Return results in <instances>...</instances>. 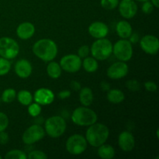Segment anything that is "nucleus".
Masks as SVG:
<instances>
[{"instance_id":"nucleus-42","label":"nucleus","mask_w":159,"mask_h":159,"mask_svg":"<svg viewBox=\"0 0 159 159\" xmlns=\"http://www.w3.org/2000/svg\"><path fill=\"white\" fill-rule=\"evenodd\" d=\"M151 2L153 4V6H155V7H159V0H151Z\"/></svg>"},{"instance_id":"nucleus-22","label":"nucleus","mask_w":159,"mask_h":159,"mask_svg":"<svg viewBox=\"0 0 159 159\" xmlns=\"http://www.w3.org/2000/svg\"><path fill=\"white\" fill-rule=\"evenodd\" d=\"M98 149V155L102 159H112L115 156V150L110 144H102Z\"/></svg>"},{"instance_id":"nucleus-17","label":"nucleus","mask_w":159,"mask_h":159,"mask_svg":"<svg viewBox=\"0 0 159 159\" xmlns=\"http://www.w3.org/2000/svg\"><path fill=\"white\" fill-rule=\"evenodd\" d=\"M16 74L21 79H26L31 75L33 71L31 63L26 59H20L16 63L15 67Z\"/></svg>"},{"instance_id":"nucleus-36","label":"nucleus","mask_w":159,"mask_h":159,"mask_svg":"<svg viewBox=\"0 0 159 159\" xmlns=\"http://www.w3.org/2000/svg\"><path fill=\"white\" fill-rule=\"evenodd\" d=\"M144 85L146 90H148V92H151V93H155L158 89V86H157L156 83L154 82H146L144 84Z\"/></svg>"},{"instance_id":"nucleus-27","label":"nucleus","mask_w":159,"mask_h":159,"mask_svg":"<svg viewBox=\"0 0 159 159\" xmlns=\"http://www.w3.org/2000/svg\"><path fill=\"white\" fill-rule=\"evenodd\" d=\"M6 159H26L27 158V155H26L25 152H23L21 150H11L6 153Z\"/></svg>"},{"instance_id":"nucleus-18","label":"nucleus","mask_w":159,"mask_h":159,"mask_svg":"<svg viewBox=\"0 0 159 159\" xmlns=\"http://www.w3.org/2000/svg\"><path fill=\"white\" fill-rule=\"evenodd\" d=\"M35 34V26L33 23L24 22L20 23L16 29V34L21 40H28Z\"/></svg>"},{"instance_id":"nucleus-39","label":"nucleus","mask_w":159,"mask_h":159,"mask_svg":"<svg viewBox=\"0 0 159 159\" xmlns=\"http://www.w3.org/2000/svg\"><path fill=\"white\" fill-rule=\"evenodd\" d=\"M70 87L73 91H79L81 89V84L77 81H71L70 83Z\"/></svg>"},{"instance_id":"nucleus-12","label":"nucleus","mask_w":159,"mask_h":159,"mask_svg":"<svg viewBox=\"0 0 159 159\" xmlns=\"http://www.w3.org/2000/svg\"><path fill=\"white\" fill-rule=\"evenodd\" d=\"M129 68L126 62L116 61L112 64L107 71V75L111 79H120L128 74Z\"/></svg>"},{"instance_id":"nucleus-1","label":"nucleus","mask_w":159,"mask_h":159,"mask_svg":"<svg viewBox=\"0 0 159 159\" xmlns=\"http://www.w3.org/2000/svg\"><path fill=\"white\" fill-rule=\"evenodd\" d=\"M33 53L43 61H51L57 54V46L54 40L43 38L37 40L33 46Z\"/></svg>"},{"instance_id":"nucleus-4","label":"nucleus","mask_w":159,"mask_h":159,"mask_svg":"<svg viewBox=\"0 0 159 159\" xmlns=\"http://www.w3.org/2000/svg\"><path fill=\"white\" fill-rule=\"evenodd\" d=\"M67 124L65 119L60 116L49 117L44 124L45 133L49 137L57 138L64 134L66 130Z\"/></svg>"},{"instance_id":"nucleus-14","label":"nucleus","mask_w":159,"mask_h":159,"mask_svg":"<svg viewBox=\"0 0 159 159\" xmlns=\"http://www.w3.org/2000/svg\"><path fill=\"white\" fill-rule=\"evenodd\" d=\"M35 102L40 106H47L52 103L54 100V94L52 90L47 88L38 89L34 96Z\"/></svg>"},{"instance_id":"nucleus-33","label":"nucleus","mask_w":159,"mask_h":159,"mask_svg":"<svg viewBox=\"0 0 159 159\" xmlns=\"http://www.w3.org/2000/svg\"><path fill=\"white\" fill-rule=\"evenodd\" d=\"M9 126V118L6 113L0 112V131L6 130Z\"/></svg>"},{"instance_id":"nucleus-34","label":"nucleus","mask_w":159,"mask_h":159,"mask_svg":"<svg viewBox=\"0 0 159 159\" xmlns=\"http://www.w3.org/2000/svg\"><path fill=\"white\" fill-rule=\"evenodd\" d=\"M90 53V48L87 45H82L78 50V55L81 57V58H85V57H88V55Z\"/></svg>"},{"instance_id":"nucleus-25","label":"nucleus","mask_w":159,"mask_h":159,"mask_svg":"<svg viewBox=\"0 0 159 159\" xmlns=\"http://www.w3.org/2000/svg\"><path fill=\"white\" fill-rule=\"evenodd\" d=\"M16 96L19 102L23 106H29L34 99L32 94L27 90H20Z\"/></svg>"},{"instance_id":"nucleus-29","label":"nucleus","mask_w":159,"mask_h":159,"mask_svg":"<svg viewBox=\"0 0 159 159\" xmlns=\"http://www.w3.org/2000/svg\"><path fill=\"white\" fill-rule=\"evenodd\" d=\"M119 4V0H100V5L107 10H113L116 9Z\"/></svg>"},{"instance_id":"nucleus-20","label":"nucleus","mask_w":159,"mask_h":159,"mask_svg":"<svg viewBox=\"0 0 159 159\" xmlns=\"http://www.w3.org/2000/svg\"><path fill=\"white\" fill-rule=\"evenodd\" d=\"M94 96L93 90L89 87H84L79 90V101L84 107H89L93 102Z\"/></svg>"},{"instance_id":"nucleus-3","label":"nucleus","mask_w":159,"mask_h":159,"mask_svg":"<svg viewBox=\"0 0 159 159\" xmlns=\"http://www.w3.org/2000/svg\"><path fill=\"white\" fill-rule=\"evenodd\" d=\"M96 112L87 107H78L73 111L71 120L75 124L82 127H89L97 121Z\"/></svg>"},{"instance_id":"nucleus-19","label":"nucleus","mask_w":159,"mask_h":159,"mask_svg":"<svg viewBox=\"0 0 159 159\" xmlns=\"http://www.w3.org/2000/svg\"><path fill=\"white\" fill-rule=\"evenodd\" d=\"M116 31L121 39L129 38L133 33V29L130 23L126 20H120L116 25Z\"/></svg>"},{"instance_id":"nucleus-2","label":"nucleus","mask_w":159,"mask_h":159,"mask_svg":"<svg viewBox=\"0 0 159 159\" xmlns=\"http://www.w3.org/2000/svg\"><path fill=\"white\" fill-rule=\"evenodd\" d=\"M85 134L87 143L95 148L105 144L110 135V130L106 125L99 123H95L89 126Z\"/></svg>"},{"instance_id":"nucleus-40","label":"nucleus","mask_w":159,"mask_h":159,"mask_svg":"<svg viewBox=\"0 0 159 159\" xmlns=\"http://www.w3.org/2000/svg\"><path fill=\"white\" fill-rule=\"evenodd\" d=\"M129 38H130V40H129V41L131 43H137L140 40L139 35H138V34H137V33H132L131 35L129 37Z\"/></svg>"},{"instance_id":"nucleus-21","label":"nucleus","mask_w":159,"mask_h":159,"mask_svg":"<svg viewBox=\"0 0 159 159\" xmlns=\"http://www.w3.org/2000/svg\"><path fill=\"white\" fill-rule=\"evenodd\" d=\"M107 96L109 102L113 104L120 103L125 99L124 93L118 89H113L108 90Z\"/></svg>"},{"instance_id":"nucleus-32","label":"nucleus","mask_w":159,"mask_h":159,"mask_svg":"<svg viewBox=\"0 0 159 159\" xmlns=\"http://www.w3.org/2000/svg\"><path fill=\"white\" fill-rule=\"evenodd\" d=\"M126 87L130 91L137 92L139 91L140 89H141V84L139 83L138 81L131 79V80H128L126 82Z\"/></svg>"},{"instance_id":"nucleus-6","label":"nucleus","mask_w":159,"mask_h":159,"mask_svg":"<svg viewBox=\"0 0 159 159\" xmlns=\"http://www.w3.org/2000/svg\"><path fill=\"white\" fill-rule=\"evenodd\" d=\"M113 53L115 57L120 61H128L133 56L132 43L127 39L119 40L113 46Z\"/></svg>"},{"instance_id":"nucleus-23","label":"nucleus","mask_w":159,"mask_h":159,"mask_svg":"<svg viewBox=\"0 0 159 159\" xmlns=\"http://www.w3.org/2000/svg\"><path fill=\"white\" fill-rule=\"evenodd\" d=\"M82 66L85 71L89 73H93L97 71L99 68V64L97 60L93 57H86L82 61Z\"/></svg>"},{"instance_id":"nucleus-26","label":"nucleus","mask_w":159,"mask_h":159,"mask_svg":"<svg viewBox=\"0 0 159 159\" xmlns=\"http://www.w3.org/2000/svg\"><path fill=\"white\" fill-rule=\"evenodd\" d=\"M16 97V92L14 89H6L2 94L1 100L6 103H10L15 100Z\"/></svg>"},{"instance_id":"nucleus-35","label":"nucleus","mask_w":159,"mask_h":159,"mask_svg":"<svg viewBox=\"0 0 159 159\" xmlns=\"http://www.w3.org/2000/svg\"><path fill=\"white\" fill-rule=\"evenodd\" d=\"M154 7H155V6H153V4L148 0V1H146L143 3L142 8H141V9H142V11L144 13L150 14L153 12Z\"/></svg>"},{"instance_id":"nucleus-44","label":"nucleus","mask_w":159,"mask_h":159,"mask_svg":"<svg viewBox=\"0 0 159 159\" xmlns=\"http://www.w3.org/2000/svg\"><path fill=\"white\" fill-rule=\"evenodd\" d=\"M0 159H2V156H1V155H0Z\"/></svg>"},{"instance_id":"nucleus-7","label":"nucleus","mask_w":159,"mask_h":159,"mask_svg":"<svg viewBox=\"0 0 159 159\" xmlns=\"http://www.w3.org/2000/svg\"><path fill=\"white\" fill-rule=\"evenodd\" d=\"M20 52V46L14 39L8 37L0 38V57L11 60L14 59Z\"/></svg>"},{"instance_id":"nucleus-15","label":"nucleus","mask_w":159,"mask_h":159,"mask_svg":"<svg viewBox=\"0 0 159 159\" xmlns=\"http://www.w3.org/2000/svg\"><path fill=\"white\" fill-rule=\"evenodd\" d=\"M89 34L96 39L105 38L109 34V28L106 23L100 21L93 22L88 28Z\"/></svg>"},{"instance_id":"nucleus-38","label":"nucleus","mask_w":159,"mask_h":159,"mask_svg":"<svg viewBox=\"0 0 159 159\" xmlns=\"http://www.w3.org/2000/svg\"><path fill=\"white\" fill-rule=\"evenodd\" d=\"M71 91H69V90H62L57 94V96H58L59 99H65L69 98L71 96Z\"/></svg>"},{"instance_id":"nucleus-24","label":"nucleus","mask_w":159,"mask_h":159,"mask_svg":"<svg viewBox=\"0 0 159 159\" xmlns=\"http://www.w3.org/2000/svg\"><path fill=\"white\" fill-rule=\"evenodd\" d=\"M61 68L60 65L55 61H51L47 67V73L51 79H57L61 75Z\"/></svg>"},{"instance_id":"nucleus-10","label":"nucleus","mask_w":159,"mask_h":159,"mask_svg":"<svg viewBox=\"0 0 159 159\" xmlns=\"http://www.w3.org/2000/svg\"><path fill=\"white\" fill-rule=\"evenodd\" d=\"M59 65L67 72H77L82 67V58L78 54H67L61 57Z\"/></svg>"},{"instance_id":"nucleus-28","label":"nucleus","mask_w":159,"mask_h":159,"mask_svg":"<svg viewBox=\"0 0 159 159\" xmlns=\"http://www.w3.org/2000/svg\"><path fill=\"white\" fill-rule=\"evenodd\" d=\"M11 69V63L8 59L0 57V76L7 75Z\"/></svg>"},{"instance_id":"nucleus-13","label":"nucleus","mask_w":159,"mask_h":159,"mask_svg":"<svg viewBox=\"0 0 159 159\" xmlns=\"http://www.w3.org/2000/svg\"><path fill=\"white\" fill-rule=\"evenodd\" d=\"M118 6L120 14L125 19H132L138 12V5L134 0H121Z\"/></svg>"},{"instance_id":"nucleus-8","label":"nucleus","mask_w":159,"mask_h":159,"mask_svg":"<svg viewBox=\"0 0 159 159\" xmlns=\"http://www.w3.org/2000/svg\"><path fill=\"white\" fill-rule=\"evenodd\" d=\"M87 141L81 134H73L66 141V149L68 153L73 155H82L87 148Z\"/></svg>"},{"instance_id":"nucleus-16","label":"nucleus","mask_w":159,"mask_h":159,"mask_svg":"<svg viewBox=\"0 0 159 159\" xmlns=\"http://www.w3.org/2000/svg\"><path fill=\"white\" fill-rule=\"evenodd\" d=\"M118 144L124 152H130L134 148V137L129 131L122 132L120 134L119 138H118Z\"/></svg>"},{"instance_id":"nucleus-11","label":"nucleus","mask_w":159,"mask_h":159,"mask_svg":"<svg viewBox=\"0 0 159 159\" xmlns=\"http://www.w3.org/2000/svg\"><path fill=\"white\" fill-rule=\"evenodd\" d=\"M141 49L148 54L155 55L159 50V41L158 37L154 35H145L140 40Z\"/></svg>"},{"instance_id":"nucleus-31","label":"nucleus","mask_w":159,"mask_h":159,"mask_svg":"<svg viewBox=\"0 0 159 159\" xmlns=\"http://www.w3.org/2000/svg\"><path fill=\"white\" fill-rule=\"evenodd\" d=\"M48 158V155L42 151L35 150L32 151L27 155V158L30 159H46Z\"/></svg>"},{"instance_id":"nucleus-9","label":"nucleus","mask_w":159,"mask_h":159,"mask_svg":"<svg viewBox=\"0 0 159 159\" xmlns=\"http://www.w3.org/2000/svg\"><path fill=\"white\" fill-rule=\"evenodd\" d=\"M44 135V129L39 124H34L25 130L22 136V140L25 144L30 145L43 139Z\"/></svg>"},{"instance_id":"nucleus-37","label":"nucleus","mask_w":159,"mask_h":159,"mask_svg":"<svg viewBox=\"0 0 159 159\" xmlns=\"http://www.w3.org/2000/svg\"><path fill=\"white\" fill-rule=\"evenodd\" d=\"M9 137L8 133L5 132V130L3 131H0V144H6L9 142Z\"/></svg>"},{"instance_id":"nucleus-43","label":"nucleus","mask_w":159,"mask_h":159,"mask_svg":"<svg viewBox=\"0 0 159 159\" xmlns=\"http://www.w3.org/2000/svg\"><path fill=\"white\" fill-rule=\"evenodd\" d=\"M136 1H138V2H144L148 1V0H136Z\"/></svg>"},{"instance_id":"nucleus-30","label":"nucleus","mask_w":159,"mask_h":159,"mask_svg":"<svg viewBox=\"0 0 159 159\" xmlns=\"http://www.w3.org/2000/svg\"><path fill=\"white\" fill-rule=\"evenodd\" d=\"M28 107H28V113L33 117H37L41 113V107L40 104L37 103V102H34V103L31 102Z\"/></svg>"},{"instance_id":"nucleus-5","label":"nucleus","mask_w":159,"mask_h":159,"mask_svg":"<svg viewBox=\"0 0 159 159\" xmlns=\"http://www.w3.org/2000/svg\"><path fill=\"white\" fill-rule=\"evenodd\" d=\"M90 51L93 57L97 61L107 60L113 53V44L108 39H97L92 44Z\"/></svg>"},{"instance_id":"nucleus-45","label":"nucleus","mask_w":159,"mask_h":159,"mask_svg":"<svg viewBox=\"0 0 159 159\" xmlns=\"http://www.w3.org/2000/svg\"><path fill=\"white\" fill-rule=\"evenodd\" d=\"M0 102H1V97H0Z\"/></svg>"},{"instance_id":"nucleus-41","label":"nucleus","mask_w":159,"mask_h":159,"mask_svg":"<svg viewBox=\"0 0 159 159\" xmlns=\"http://www.w3.org/2000/svg\"><path fill=\"white\" fill-rule=\"evenodd\" d=\"M100 85H101V89H102L103 91H108V90L110 89V85L108 82H102Z\"/></svg>"}]
</instances>
